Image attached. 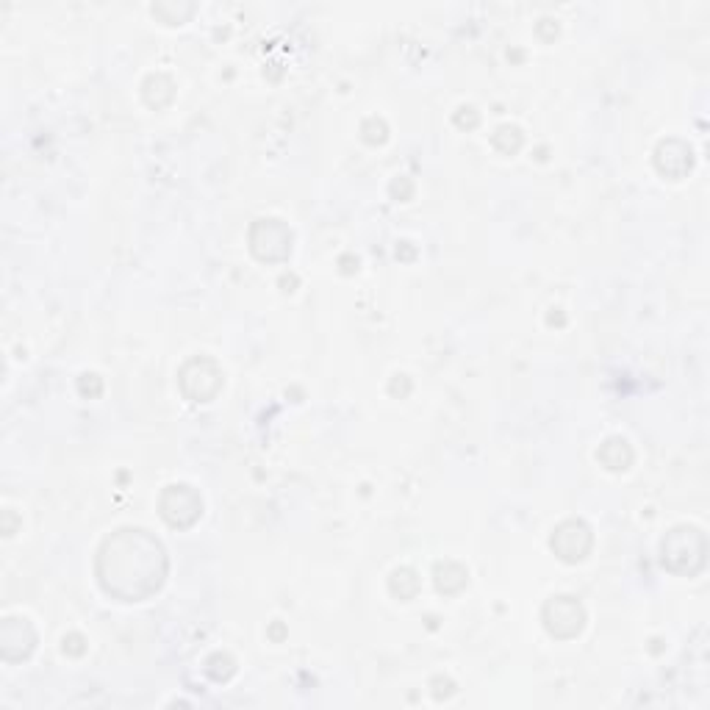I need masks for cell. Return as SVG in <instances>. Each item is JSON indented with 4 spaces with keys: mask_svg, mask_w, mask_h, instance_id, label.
Instances as JSON below:
<instances>
[{
    "mask_svg": "<svg viewBox=\"0 0 710 710\" xmlns=\"http://www.w3.org/2000/svg\"><path fill=\"white\" fill-rule=\"evenodd\" d=\"M131 572L139 580L142 600L164 580V550L145 530H120L100 550L98 575L109 594L131 602Z\"/></svg>",
    "mask_w": 710,
    "mask_h": 710,
    "instance_id": "cell-1",
    "label": "cell"
},
{
    "mask_svg": "<svg viewBox=\"0 0 710 710\" xmlns=\"http://www.w3.org/2000/svg\"><path fill=\"white\" fill-rule=\"evenodd\" d=\"M544 622L552 636L569 638L583 630V608L572 597H555L544 608Z\"/></svg>",
    "mask_w": 710,
    "mask_h": 710,
    "instance_id": "cell-2",
    "label": "cell"
},
{
    "mask_svg": "<svg viewBox=\"0 0 710 710\" xmlns=\"http://www.w3.org/2000/svg\"><path fill=\"white\" fill-rule=\"evenodd\" d=\"M588 547H591V533L583 522H566L552 536V550L558 552L564 561H583Z\"/></svg>",
    "mask_w": 710,
    "mask_h": 710,
    "instance_id": "cell-3",
    "label": "cell"
},
{
    "mask_svg": "<svg viewBox=\"0 0 710 710\" xmlns=\"http://www.w3.org/2000/svg\"><path fill=\"white\" fill-rule=\"evenodd\" d=\"M253 231L264 233V242H270L267 250L261 253L264 261H281L292 253V233L281 220H258Z\"/></svg>",
    "mask_w": 710,
    "mask_h": 710,
    "instance_id": "cell-4",
    "label": "cell"
}]
</instances>
